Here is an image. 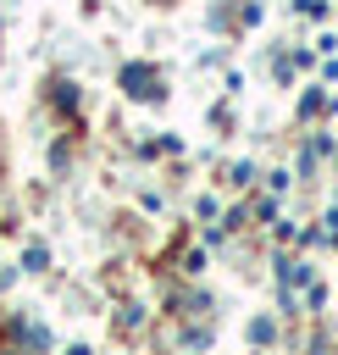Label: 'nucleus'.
I'll return each instance as SVG.
<instances>
[{
    "mask_svg": "<svg viewBox=\"0 0 338 355\" xmlns=\"http://www.w3.org/2000/svg\"><path fill=\"white\" fill-rule=\"evenodd\" d=\"M116 83H122V94H127V100H161V94H166V89H161V67H155V61H122Z\"/></svg>",
    "mask_w": 338,
    "mask_h": 355,
    "instance_id": "1",
    "label": "nucleus"
},
{
    "mask_svg": "<svg viewBox=\"0 0 338 355\" xmlns=\"http://www.w3.org/2000/svg\"><path fill=\"white\" fill-rule=\"evenodd\" d=\"M50 105H55L61 116H72V111L83 105V94H78V83H72V78H55V83H50Z\"/></svg>",
    "mask_w": 338,
    "mask_h": 355,
    "instance_id": "2",
    "label": "nucleus"
},
{
    "mask_svg": "<svg viewBox=\"0 0 338 355\" xmlns=\"http://www.w3.org/2000/svg\"><path fill=\"white\" fill-rule=\"evenodd\" d=\"M139 327H144V311L139 305H122L116 311V333H139Z\"/></svg>",
    "mask_w": 338,
    "mask_h": 355,
    "instance_id": "3",
    "label": "nucleus"
},
{
    "mask_svg": "<svg viewBox=\"0 0 338 355\" xmlns=\"http://www.w3.org/2000/svg\"><path fill=\"white\" fill-rule=\"evenodd\" d=\"M22 266H28V272H44V266H50V250H44V244H28V250H22Z\"/></svg>",
    "mask_w": 338,
    "mask_h": 355,
    "instance_id": "4",
    "label": "nucleus"
},
{
    "mask_svg": "<svg viewBox=\"0 0 338 355\" xmlns=\"http://www.w3.org/2000/svg\"><path fill=\"white\" fill-rule=\"evenodd\" d=\"M272 338H277L272 316H255V322H249V344H272Z\"/></svg>",
    "mask_w": 338,
    "mask_h": 355,
    "instance_id": "5",
    "label": "nucleus"
},
{
    "mask_svg": "<svg viewBox=\"0 0 338 355\" xmlns=\"http://www.w3.org/2000/svg\"><path fill=\"white\" fill-rule=\"evenodd\" d=\"M321 105H327L321 89H305V94H299V116H321Z\"/></svg>",
    "mask_w": 338,
    "mask_h": 355,
    "instance_id": "6",
    "label": "nucleus"
},
{
    "mask_svg": "<svg viewBox=\"0 0 338 355\" xmlns=\"http://www.w3.org/2000/svg\"><path fill=\"white\" fill-rule=\"evenodd\" d=\"M227 183H233V189H249V183H255V166H249V161H238V166H233V178H227Z\"/></svg>",
    "mask_w": 338,
    "mask_h": 355,
    "instance_id": "7",
    "label": "nucleus"
},
{
    "mask_svg": "<svg viewBox=\"0 0 338 355\" xmlns=\"http://www.w3.org/2000/svg\"><path fill=\"white\" fill-rule=\"evenodd\" d=\"M66 355H94V349H89V344H72V349H66Z\"/></svg>",
    "mask_w": 338,
    "mask_h": 355,
    "instance_id": "8",
    "label": "nucleus"
}]
</instances>
